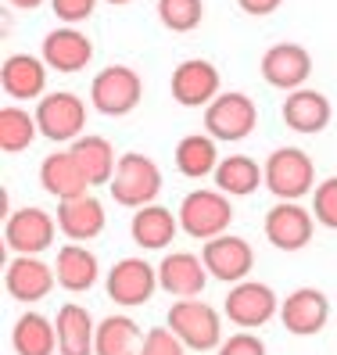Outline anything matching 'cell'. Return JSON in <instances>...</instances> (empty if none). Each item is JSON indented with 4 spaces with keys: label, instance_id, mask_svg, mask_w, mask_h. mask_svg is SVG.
Wrapping results in <instances>:
<instances>
[{
    "label": "cell",
    "instance_id": "cell-1",
    "mask_svg": "<svg viewBox=\"0 0 337 355\" xmlns=\"http://www.w3.org/2000/svg\"><path fill=\"white\" fill-rule=\"evenodd\" d=\"M180 230L194 241H212L223 237L230 223H234V205H230V194L212 191V187H201V191H191L180 201Z\"/></svg>",
    "mask_w": 337,
    "mask_h": 355
},
{
    "label": "cell",
    "instance_id": "cell-2",
    "mask_svg": "<svg viewBox=\"0 0 337 355\" xmlns=\"http://www.w3.org/2000/svg\"><path fill=\"white\" fill-rule=\"evenodd\" d=\"M165 327L191 348V352H216L223 345L219 312L201 298H176L165 316Z\"/></svg>",
    "mask_w": 337,
    "mask_h": 355
},
{
    "label": "cell",
    "instance_id": "cell-3",
    "mask_svg": "<svg viewBox=\"0 0 337 355\" xmlns=\"http://www.w3.org/2000/svg\"><path fill=\"white\" fill-rule=\"evenodd\" d=\"M108 191H112V198H115L119 205H126V208L155 205V198L162 194V169L155 165V158H147V155H140V151H130V155L119 158Z\"/></svg>",
    "mask_w": 337,
    "mask_h": 355
},
{
    "label": "cell",
    "instance_id": "cell-4",
    "mask_svg": "<svg viewBox=\"0 0 337 355\" xmlns=\"http://www.w3.org/2000/svg\"><path fill=\"white\" fill-rule=\"evenodd\" d=\"M266 187L277 201H298L316 191V162L302 148H277L266 158Z\"/></svg>",
    "mask_w": 337,
    "mask_h": 355
},
{
    "label": "cell",
    "instance_id": "cell-5",
    "mask_svg": "<svg viewBox=\"0 0 337 355\" xmlns=\"http://www.w3.org/2000/svg\"><path fill=\"white\" fill-rule=\"evenodd\" d=\"M33 115H36L40 137H47V140H54V144L79 140L83 130H87V101L76 97L72 90L44 94Z\"/></svg>",
    "mask_w": 337,
    "mask_h": 355
},
{
    "label": "cell",
    "instance_id": "cell-6",
    "mask_svg": "<svg viewBox=\"0 0 337 355\" xmlns=\"http://www.w3.org/2000/svg\"><path fill=\"white\" fill-rule=\"evenodd\" d=\"M140 97H144V83L130 65H104L90 83V104L108 119L130 115L140 104Z\"/></svg>",
    "mask_w": 337,
    "mask_h": 355
},
{
    "label": "cell",
    "instance_id": "cell-7",
    "mask_svg": "<svg viewBox=\"0 0 337 355\" xmlns=\"http://www.w3.org/2000/svg\"><path fill=\"white\" fill-rule=\"evenodd\" d=\"M259 122V108L255 101L241 90H230V94H219L212 104L205 108V133L219 140V144H237L244 140Z\"/></svg>",
    "mask_w": 337,
    "mask_h": 355
},
{
    "label": "cell",
    "instance_id": "cell-8",
    "mask_svg": "<svg viewBox=\"0 0 337 355\" xmlns=\"http://www.w3.org/2000/svg\"><path fill=\"white\" fill-rule=\"evenodd\" d=\"M158 266H151L147 259H119L108 277H104V291L119 309H137L147 305L151 295L158 291Z\"/></svg>",
    "mask_w": 337,
    "mask_h": 355
},
{
    "label": "cell",
    "instance_id": "cell-9",
    "mask_svg": "<svg viewBox=\"0 0 337 355\" xmlns=\"http://www.w3.org/2000/svg\"><path fill=\"white\" fill-rule=\"evenodd\" d=\"M61 234L58 219L44 208H15L4 219V248H11L15 255H44L54 244V237Z\"/></svg>",
    "mask_w": 337,
    "mask_h": 355
},
{
    "label": "cell",
    "instance_id": "cell-10",
    "mask_svg": "<svg viewBox=\"0 0 337 355\" xmlns=\"http://www.w3.org/2000/svg\"><path fill=\"white\" fill-rule=\"evenodd\" d=\"M277 312H280V305H277L273 287L259 284V280L230 284V295L223 298V316L241 330H259L277 316Z\"/></svg>",
    "mask_w": 337,
    "mask_h": 355
},
{
    "label": "cell",
    "instance_id": "cell-11",
    "mask_svg": "<svg viewBox=\"0 0 337 355\" xmlns=\"http://www.w3.org/2000/svg\"><path fill=\"white\" fill-rule=\"evenodd\" d=\"M262 234L277 252H302L316 234V216L298 201H277L262 219Z\"/></svg>",
    "mask_w": 337,
    "mask_h": 355
},
{
    "label": "cell",
    "instance_id": "cell-12",
    "mask_svg": "<svg viewBox=\"0 0 337 355\" xmlns=\"http://www.w3.org/2000/svg\"><path fill=\"white\" fill-rule=\"evenodd\" d=\"M168 94L183 108H208L219 97V69L205 58H191L173 69L168 76Z\"/></svg>",
    "mask_w": 337,
    "mask_h": 355
},
{
    "label": "cell",
    "instance_id": "cell-13",
    "mask_svg": "<svg viewBox=\"0 0 337 355\" xmlns=\"http://www.w3.org/2000/svg\"><path fill=\"white\" fill-rule=\"evenodd\" d=\"M259 72L262 79L269 83L273 90H302L305 79L312 76V54L302 47V44H273L262 61H259Z\"/></svg>",
    "mask_w": 337,
    "mask_h": 355
},
{
    "label": "cell",
    "instance_id": "cell-14",
    "mask_svg": "<svg viewBox=\"0 0 337 355\" xmlns=\"http://www.w3.org/2000/svg\"><path fill=\"white\" fill-rule=\"evenodd\" d=\"M330 320V302L320 287H298L280 302V323L294 338H316Z\"/></svg>",
    "mask_w": 337,
    "mask_h": 355
},
{
    "label": "cell",
    "instance_id": "cell-15",
    "mask_svg": "<svg viewBox=\"0 0 337 355\" xmlns=\"http://www.w3.org/2000/svg\"><path fill=\"white\" fill-rule=\"evenodd\" d=\"M58 284V273L54 266H47L40 255H15L4 269V291L8 298L22 302V305H33L40 298H47Z\"/></svg>",
    "mask_w": 337,
    "mask_h": 355
},
{
    "label": "cell",
    "instance_id": "cell-16",
    "mask_svg": "<svg viewBox=\"0 0 337 355\" xmlns=\"http://www.w3.org/2000/svg\"><path fill=\"white\" fill-rule=\"evenodd\" d=\"M201 262L208 266V277H216L223 284H241V280H248L251 266H255V252H251V244L244 237L223 234V237L205 241Z\"/></svg>",
    "mask_w": 337,
    "mask_h": 355
},
{
    "label": "cell",
    "instance_id": "cell-17",
    "mask_svg": "<svg viewBox=\"0 0 337 355\" xmlns=\"http://www.w3.org/2000/svg\"><path fill=\"white\" fill-rule=\"evenodd\" d=\"M40 58L47 61V69H54L61 76H76L94 61V44H90V36H83L76 26H61V29H51L44 36Z\"/></svg>",
    "mask_w": 337,
    "mask_h": 355
},
{
    "label": "cell",
    "instance_id": "cell-18",
    "mask_svg": "<svg viewBox=\"0 0 337 355\" xmlns=\"http://www.w3.org/2000/svg\"><path fill=\"white\" fill-rule=\"evenodd\" d=\"M54 219H58L61 237H69L72 244H87V241L101 237V234H104V223H108V216H104V205H101L94 194L58 201Z\"/></svg>",
    "mask_w": 337,
    "mask_h": 355
},
{
    "label": "cell",
    "instance_id": "cell-19",
    "mask_svg": "<svg viewBox=\"0 0 337 355\" xmlns=\"http://www.w3.org/2000/svg\"><path fill=\"white\" fill-rule=\"evenodd\" d=\"M0 87L15 101H40L47 90V61L36 54H11L0 65Z\"/></svg>",
    "mask_w": 337,
    "mask_h": 355
},
{
    "label": "cell",
    "instance_id": "cell-20",
    "mask_svg": "<svg viewBox=\"0 0 337 355\" xmlns=\"http://www.w3.org/2000/svg\"><path fill=\"white\" fill-rule=\"evenodd\" d=\"M158 284L173 298H198L208 284V266L201 262V255L168 252L158 266Z\"/></svg>",
    "mask_w": 337,
    "mask_h": 355
},
{
    "label": "cell",
    "instance_id": "cell-21",
    "mask_svg": "<svg viewBox=\"0 0 337 355\" xmlns=\"http://www.w3.org/2000/svg\"><path fill=\"white\" fill-rule=\"evenodd\" d=\"M54 330H58V355H94L97 323L87 305H76V302L61 305L54 316Z\"/></svg>",
    "mask_w": 337,
    "mask_h": 355
},
{
    "label": "cell",
    "instance_id": "cell-22",
    "mask_svg": "<svg viewBox=\"0 0 337 355\" xmlns=\"http://www.w3.org/2000/svg\"><path fill=\"white\" fill-rule=\"evenodd\" d=\"M284 122H287V130L294 133H302V137H312V133H323L330 126V101L320 94V90H291L284 97Z\"/></svg>",
    "mask_w": 337,
    "mask_h": 355
},
{
    "label": "cell",
    "instance_id": "cell-23",
    "mask_svg": "<svg viewBox=\"0 0 337 355\" xmlns=\"http://www.w3.org/2000/svg\"><path fill=\"white\" fill-rule=\"evenodd\" d=\"M40 187L58 201L90 194V183H87V176H83V169L76 165L72 151H54V155L44 158V165H40Z\"/></svg>",
    "mask_w": 337,
    "mask_h": 355
},
{
    "label": "cell",
    "instance_id": "cell-24",
    "mask_svg": "<svg viewBox=\"0 0 337 355\" xmlns=\"http://www.w3.org/2000/svg\"><path fill=\"white\" fill-rule=\"evenodd\" d=\"M54 273H58V287H65L69 295H83V291H90L101 280V266L87 244L69 241L54 259Z\"/></svg>",
    "mask_w": 337,
    "mask_h": 355
},
{
    "label": "cell",
    "instance_id": "cell-25",
    "mask_svg": "<svg viewBox=\"0 0 337 355\" xmlns=\"http://www.w3.org/2000/svg\"><path fill=\"white\" fill-rule=\"evenodd\" d=\"M130 234H133V244H140L144 252H162V248H168V244L176 241L180 216H173L162 205H144V208H137V212H133Z\"/></svg>",
    "mask_w": 337,
    "mask_h": 355
},
{
    "label": "cell",
    "instance_id": "cell-26",
    "mask_svg": "<svg viewBox=\"0 0 337 355\" xmlns=\"http://www.w3.org/2000/svg\"><path fill=\"white\" fill-rule=\"evenodd\" d=\"M72 158L76 165L83 169V176H87L90 187H104V183H112L115 176V148H112V140H104V137H90V133H83L79 140H72Z\"/></svg>",
    "mask_w": 337,
    "mask_h": 355
},
{
    "label": "cell",
    "instance_id": "cell-27",
    "mask_svg": "<svg viewBox=\"0 0 337 355\" xmlns=\"http://www.w3.org/2000/svg\"><path fill=\"white\" fill-rule=\"evenodd\" d=\"M173 162L180 176L187 180H205L219 169V140H212L208 133H191L176 144L173 151Z\"/></svg>",
    "mask_w": 337,
    "mask_h": 355
},
{
    "label": "cell",
    "instance_id": "cell-28",
    "mask_svg": "<svg viewBox=\"0 0 337 355\" xmlns=\"http://www.w3.org/2000/svg\"><path fill=\"white\" fill-rule=\"evenodd\" d=\"M212 180H216V191H223L230 198H248L266 183V169L251 155H230L219 162Z\"/></svg>",
    "mask_w": 337,
    "mask_h": 355
},
{
    "label": "cell",
    "instance_id": "cell-29",
    "mask_svg": "<svg viewBox=\"0 0 337 355\" xmlns=\"http://www.w3.org/2000/svg\"><path fill=\"white\" fill-rule=\"evenodd\" d=\"M144 338H147V334L140 330V323H133L130 316L115 312V316H104L97 323L94 355H140Z\"/></svg>",
    "mask_w": 337,
    "mask_h": 355
},
{
    "label": "cell",
    "instance_id": "cell-30",
    "mask_svg": "<svg viewBox=\"0 0 337 355\" xmlns=\"http://www.w3.org/2000/svg\"><path fill=\"white\" fill-rule=\"evenodd\" d=\"M11 348L15 355H54L58 352L54 320H47L44 312H22L11 330Z\"/></svg>",
    "mask_w": 337,
    "mask_h": 355
},
{
    "label": "cell",
    "instance_id": "cell-31",
    "mask_svg": "<svg viewBox=\"0 0 337 355\" xmlns=\"http://www.w3.org/2000/svg\"><path fill=\"white\" fill-rule=\"evenodd\" d=\"M36 137H40L36 115H29L26 108H18V104L0 108V151H4V155L29 151Z\"/></svg>",
    "mask_w": 337,
    "mask_h": 355
},
{
    "label": "cell",
    "instance_id": "cell-32",
    "mask_svg": "<svg viewBox=\"0 0 337 355\" xmlns=\"http://www.w3.org/2000/svg\"><path fill=\"white\" fill-rule=\"evenodd\" d=\"M158 18L168 33H194L205 18V0H158Z\"/></svg>",
    "mask_w": 337,
    "mask_h": 355
},
{
    "label": "cell",
    "instance_id": "cell-33",
    "mask_svg": "<svg viewBox=\"0 0 337 355\" xmlns=\"http://www.w3.org/2000/svg\"><path fill=\"white\" fill-rule=\"evenodd\" d=\"M312 216H316V223H323L327 230H337V176L316 183V191H312Z\"/></svg>",
    "mask_w": 337,
    "mask_h": 355
},
{
    "label": "cell",
    "instance_id": "cell-34",
    "mask_svg": "<svg viewBox=\"0 0 337 355\" xmlns=\"http://www.w3.org/2000/svg\"><path fill=\"white\" fill-rule=\"evenodd\" d=\"M140 355H187V345L168 327H155V330H147Z\"/></svg>",
    "mask_w": 337,
    "mask_h": 355
},
{
    "label": "cell",
    "instance_id": "cell-35",
    "mask_svg": "<svg viewBox=\"0 0 337 355\" xmlns=\"http://www.w3.org/2000/svg\"><path fill=\"white\" fill-rule=\"evenodd\" d=\"M97 0H51V11L61 26H79L94 15Z\"/></svg>",
    "mask_w": 337,
    "mask_h": 355
},
{
    "label": "cell",
    "instance_id": "cell-36",
    "mask_svg": "<svg viewBox=\"0 0 337 355\" xmlns=\"http://www.w3.org/2000/svg\"><path fill=\"white\" fill-rule=\"evenodd\" d=\"M216 355H266V345L251 330H237V334H230V338L219 345Z\"/></svg>",
    "mask_w": 337,
    "mask_h": 355
},
{
    "label": "cell",
    "instance_id": "cell-37",
    "mask_svg": "<svg viewBox=\"0 0 337 355\" xmlns=\"http://www.w3.org/2000/svg\"><path fill=\"white\" fill-rule=\"evenodd\" d=\"M284 4V0H237V8L244 11V15H251V18H266V15H273Z\"/></svg>",
    "mask_w": 337,
    "mask_h": 355
},
{
    "label": "cell",
    "instance_id": "cell-38",
    "mask_svg": "<svg viewBox=\"0 0 337 355\" xmlns=\"http://www.w3.org/2000/svg\"><path fill=\"white\" fill-rule=\"evenodd\" d=\"M11 8H18V11H36V8H44L47 0H8Z\"/></svg>",
    "mask_w": 337,
    "mask_h": 355
},
{
    "label": "cell",
    "instance_id": "cell-39",
    "mask_svg": "<svg viewBox=\"0 0 337 355\" xmlns=\"http://www.w3.org/2000/svg\"><path fill=\"white\" fill-rule=\"evenodd\" d=\"M104 4H115V8H122V4H133V0H104Z\"/></svg>",
    "mask_w": 337,
    "mask_h": 355
}]
</instances>
